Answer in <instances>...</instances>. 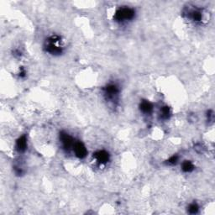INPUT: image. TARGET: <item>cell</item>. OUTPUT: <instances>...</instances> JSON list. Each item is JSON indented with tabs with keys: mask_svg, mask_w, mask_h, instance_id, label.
I'll list each match as a JSON object with an SVG mask.
<instances>
[{
	"mask_svg": "<svg viewBox=\"0 0 215 215\" xmlns=\"http://www.w3.org/2000/svg\"><path fill=\"white\" fill-rule=\"evenodd\" d=\"M134 16V11L132 8H123L116 13V18L118 21H125L131 19Z\"/></svg>",
	"mask_w": 215,
	"mask_h": 215,
	"instance_id": "cell-1",
	"label": "cell"
},
{
	"mask_svg": "<svg viewBox=\"0 0 215 215\" xmlns=\"http://www.w3.org/2000/svg\"><path fill=\"white\" fill-rule=\"evenodd\" d=\"M73 150L76 156L79 158H83L87 155V149H86V147L84 146L81 142H76V143H74Z\"/></svg>",
	"mask_w": 215,
	"mask_h": 215,
	"instance_id": "cell-2",
	"label": "cell"
},
{
	"mask_svg": "<svg viewBox=\"0 0 215 215\" xmlns=\"http://www.w3.org/2000/svg\"><path fill=\"white\" fill-rule=\"evenodd\" d=\"M96 160L100 163H106L108 160V154L106 151H98L95 154Z\"/></svg>",
	"mask_w": 215,
	"mask_h": 215,
	"instance_id": "cell-3",
	"label": "cell"
},
{
	"mask_svg": "<svg viewBox=\"0 0 215 215\" xmlns=\"http://www.w3.org/2000/svg\"><path fill=\"white\" fill-rule=\"evenodd\" d=\"M27 147V139L25 136L20 137L17 141V148L19 151H24Z\"/></svg>",
	"mask_w": 215,
	"mask_h": 215,
	"instance_id": "cell-4",
	"label": "cell"
},
{
	"mask_svg": "<svg viewBox=\"0 0 215 215\" xmlns=\"http://www.w3.org/2000/svg\"><path fill=\"white\" fill-rule=\"evenodd\" d=\"M140 109L144 113H149L152 110V105L150 104L149 102H143L140 105Z\"/></svg>",
	"mask_w": 215,
	"mask_h": 215,
	"instance_id": "cell-5",
	"label": "cell"
},
{
	"mask_svg": "<svg viewBox=\"0 0 215 215\" xmlns=\"http://www.w3.org/2000/svg\"><path fill=\"white\" fill-rule=\"evenodd\" d=\"M181 167H182V170L186 172H190L193 170V165L190 161H185V162L182 163Z\"/></svg>",
	"mask_w": 215,
	"mask_h": 215,
	"instance_id": "cell-6",
	"label": "cell"
},
{
	"mask_svg": "<svg viewBox=\"0 0 215 215\" xmlns=\"http://www.w3.org/2000/svg\"><path fill=\"white\" fill-rule=\"evenodd\" d=\"M197 209H198V207H197L196 204H191L190 205V207H189V212H191V213H195V212H197Z\"/></svg>",
	"mask_w": 215,
	"mask_h": 215,
	"instance_id": "cell-7",
	"label": "cell"
}]
</instances>
